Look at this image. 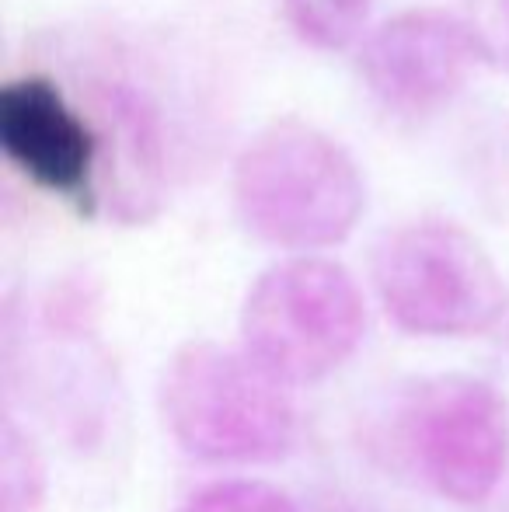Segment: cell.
Masks as SVG:
<instances>
[{
    "label": "cell",
    "mask_w": 509,
    "mask_h": 512,
    "mask_svg": "<svg viewBox=\"0 0 509 512\" xmlns=\"http://www.w3.org/2000/svg\"><path fill=\"white\" fill-rule=\"evenodd\" d=\"M231 192L248 234L293 255L342 244L367 209L353 154L300 119L258 129L234 161Z\"/></svg>",
    "instance_id": "cell-1"
},
{
    "label": "cell",
    "mask_w": 509,
    "mask_h": 512,
    "mask_svg": "<svg viewBox=\"0 0 509 512\" xmlns=\"http://www.w3.org/2000/svg\"><path fill=\"white\" fill-rule=\"evenodd\" d=\"M161 411L178 450L203 464H269L297 439L290 384L241 349L210 338L175 349Z\"/></svg>",
    "instance_id": "cell-2"
},
{
    "label": "cell",
    "mask_w": 509,
    "mask_h": 512,
    "mask_svg": "<svg viewBox=\"0 0 509 512\" xmlns=\"http://www.w3.org/2000/svg\"><path fill=\"white\" fill-rule=\"evenodd\" d=\"M367 331V304L346 265L293 255L269 265L241 304V345L286 384L335 373Z\"/></svg>",
    "instance_id": "cell-3"
},
{
    "label": "cell",
    "mask_w": 509,
    "mask_h": 512,
    "mask_svg": "<svg viewBox=\"0 0 509 512\" xmlns=\"http://www.w3.org/2000/svg\"><path fill=\"white\" fill-rule=\"evenodd\" d=\"M377 297L394 324L422 338H471L496 328L509 290L485 244L447 220L405 223L374 258Z\"/></svg>",
    "instance_id": "cell-4"
},
{
    "label": "cell",
    "mask_w": 509,
    "mask_h": 512,
    "mask_svg": "<svg viewBox=\"0 0 509 512\" xmlns=\"http://www.w3.org/2000/svg\"><path fill=\"white\" fill-rule=\"evenodd\" d=\"M398 443L429 492L478 506L509 467V401L496 384L471 373L422 380L401 401Z\"/></svg>",
    "instance_id": "cell-5"
},
{
    "label": "cell",
    "mask_w": 509,
    "mask_h": 512,
    "mask_svg": "<svg viewBox=\"0 0 509 512\" xmlns=\"http://www.w3.org/2000/svg\"><path fill=\"white\" fill-rule=\"evenodd\" d=\"M0 150L42 192L81 216L102 213L105 133L46 74L14 77L0 88Z\"/></svg>",
    "instance_id": "cell-6"
},
{
    "label": "cell",
    "mask_w": 509,
    "mask_h": 512,
    "mask_svg": "<svg viewBox=\"0 0 509 512\" xmlns=\"http://www.w3.org/2000/svg\"><path fill=\"white\" fill-rule=\"evenodd\" d=\"M482 63H496V53L475 21L440 7H408L363 42L360 74L387 112L429 115Z\"/></svg>",
    "instance_id": "cell-7"
},
{
    "label": "cell",
    "mask_w": 509,
    "mask_h": 512,
    "mask_svg": "<svg viewBox=\"0 0 509 512\" xmlns=\"http://www.w3.org/2000/svg\"><path fill=\"white\" fill-rule=\"evenodd\" d=\"M91 105L105 133L102 213L126 227L154 220L164 206L168 185L157 108L140 88L109 77L95 81Z\"/></svg>",
    "instance_id": "cell-8"
},
{
    "label": "cell",
    "mask_w": 509,
    "mask_h": 512,
    "mask_svg": "<svg viewBox=\"0 0 509 512\" xmlns=\"http://www.w3.org/2000/svg\"><path fill=\"white\" fill-rule=\"evenodd\" d=\"M286 25L321 53H342L360 39L370 0H279Z\"/></svg>",
    "instance_id": "cell-9"
},
{
    "label": "cell",
    "mask_w": 509,
    "mask_h": 512,
    "mask_svg": "<svg viewBox=\"0 0 509 512\" xmlns=\"http://www.w3.org/2000/svg\"><path fill=\"white\" fill-rule=\"evenodd\" d=\"M46 495V460L11 415L0 436V512H35Z\"/></svg>",
    "instance_id": "cell-10"
},
{
    "label": "cell",
    "mask_w": 509,
    "mask_h": 512,
    "mask_svg": "<svg viewBox=\"0 0 509 512\" xmlns=\"http://www.w3.org/2000/svg\"><path fill=\"white\" fill-rule=\"evenodd\" d=\"M175 512H304L283 488L258 478H227L192 492Z\"/></svg>",
    "instance_id": "cell-11"
},
{
    "label": "cell",
    "mask_w": 509,
    "mask_h": 512,
    "mask_svg": "<svg viewBox=\"0 0 509 512\" xmlns=\"http://www.w3.org/2000/svg\"><path fill=\"white\" fill-rule=\"evenodd\" d=\"M482 7H485V25L478 28L489 39L496 63H503L509 60V0H482Z\"/></svg>",
    "instance_id": "cell-12"
},
{
    "label": "cell",
    "mask_w": 509,
    "mask_h": 512,
    "mask_svg": "<svg viewBox=\"0 0 509 512\" xmlns=\"http://www.w3.org/2000/svg\"><path fill=\"white\" fill-rule=\"evenodd\" d=\"M328 512H349V509H328Z\"/></svg>",
    "instance_id": "cell-13"
}]
</instances>
